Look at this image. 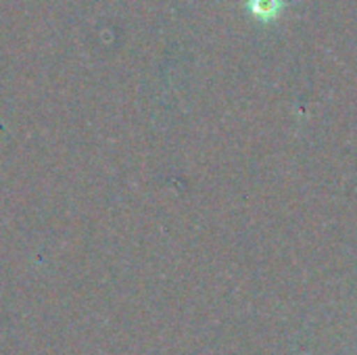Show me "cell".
Segmentation results:
<instances>
[{
	"mask_svg": "<svg viewBox=\"0 0 357 355\" xmlns=\"http://www.w3.org/2000/svg\"><path fill=\"white\" fill-rule=\"evenodd\" d=\"M253 15L261 17V19H274L278 17L280 8H282V0H249Z\"/></svg>",
	"mask_w": 357,
	"mask_h": 355,
	"instance_id": "cell-1",
	"label": "cell"
}]
</instances>
